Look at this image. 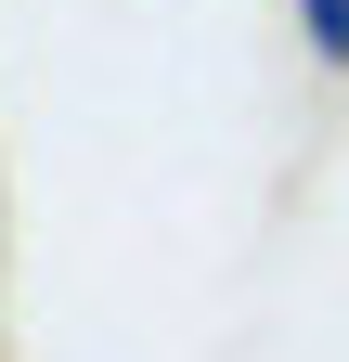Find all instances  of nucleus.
Segmentation results:
<instances>
[{
  "label": "nucleus",
  "mask_w": 349,
  "mask_h": 362,
  "mask_svg": "<svg viewBox=\"0 0 349 362\" xmlns=\"http://www.w3.org/2000/svg\"><path fill=\"white\" fill-rule=\"evenodd\" d=\"M297 13H311V52H324V65H349V0H297Z\"/></svg>",
  "instance_id": "obj_1"
}]
</instances>
